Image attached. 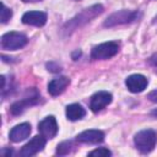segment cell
Masks as SVG:
<instances>
[{
    "label": "cell",
    "instance_id": "cell-23",
    "mask_svg": "<svg viewBox=\"0 0 157 157\" xmlns=\"http://www.w3.org/2000/svg\"><path fill=\"white\" fill-rule=\"evenodd\" d=\"M23 2H37V1H42V0H22Z\"/></svg>",
    "mask_w": 157,
    "mask_h": 157
},
{
    "label": "cell",
    "instance_id": "cell-18",
    "mask_svg": "<svg viewBox=\"0 0 157 157\" xmlns=\"http://www.w3.org/2000/svg\"><path fill=\"white\" fill-rule=\"evenodd\" d=\"M110 155H112V152L105 147L96 148V150H93L88 153V156H98V157H107V156H110Z\"/></svg>",
    "mask_w": 157,
    "mask_h": 157
},
{
    "label": "cell",
    "instance_id": "cell-5",
    "mask_svg": "<svg viewBox=\"0 0 157 157\" xmlns=\"http://www.w3.org/2000/svg\"><path fill=\"white\" fill-rule=\"evenodd\" d=\"M119 52V44L115 42H105L96 45L91 52V58L94 60H105L114 56Z\"/></svg>",
    "mask_w": 157,
    "mask_h": 157
},
{
    "label": "cell",
    "instance_id": "cell-6",
    "mask_svg": "<svg viewBox=\"0 0 157 157\" xmlns=\"http://www.w3.org/2000/svg\"><path fill=\"white\" fill-rule=\"evenodd\" d=\"M47 144V139L43 135H37L32 137L20 151V155L22 157H31L43 150V147Z\"/></svg>",
    "mask_w": 157,
    "mask_h": 157
},
{
    "label": "cell",
    "instance_id": "cell-13",
    "mask_svg": "<svg viewBox=\"0 0 157 157\" xmlns=\"http://www.w3.org/2000/svg\"><path fill=\"white\" fill-rule=\"evenodd\" d=\"M31 124L28 123H22V124H18L16 126H13L9 134V137L12 142H20V141H23L26 140L29 134H31Z\"/></svg>",
    "mask_w": 157,
    "mask_h": 157
},
{
    "label": "cell",
    "instance_id": "cell-16",
    "mask_svg": "<svg viewBox=\"0 0 157 157\" xmlns=\"http://www.w3.org/2000/svg\"><path fill=\"white\" fill-rule=\"evenodd\" d=\"M72 141H64L61 144L58 145V148H56V155L59 156H64V155H67L71 152L72 150Z\"/></svg>",
    "mask_w": 157,
    "mask_h": 157
},
{
    "label": "cell",
    "instance_id": "cell-21",
    "mask_svg": "<svg viewBox=\"0 0 157 157\" xmlns=\"http://www.w3.org/2000/svg\"><path fill=\"white\" fill-rule=\"evenodd\" d=\"M148 63L155 67V70H156V72H157V54H153V55L150 58Z\"/></svg>",
    "mask_w": 157,
    "mask_h": 157
},
{
    "label": "cell",
    "instance_id": "cell-14",
    "mask_svg": "<svg viewBox=\"0 0 157 157\" xmlns=\"http://www.w3.org/2000/svg\"><path fill=\"white\" fill-rule=\"evenodd\" d=\"M69 83H70V78H67L66 76L55 77L48 83V92L52 96H59L65 91Z\"/></svg>",
    "mask_w": 157,
    "mask_h": 157
},
{
    "label": "cell",
    "instance_id": "cell-24",
    "mask_svg": "<svg viewBox=\"0 0 157 157\" xmlns=\"http://www.w3.org/2000/svg\"><path fill=\"white\" fill-rule=\"evenodd\" d=\"M1 153H2V155H5V153H6V151H5V150H2V151H1ZM11 153H12V151H11V150H9V151H7V155L10 156Z\"/></svg>",
    "mask_w": 157,
    "mask_h": 157
},
{
    "label": "cell",
    "instance_id": "cell-11",
    "mask_svg": "<svg viewBox=\"0 0 157 157\" xmlns=\"http://www.w3.org/2000/svg\"><path fill=\"white\" fill-rule=\"evenodd\" d=\"M76 140L83 144H99L104 140V132L96 129L85 130L76 136Z\"/></svg>",
    "mask_w": 157,
    "mask_h": 157
},
{
    "label": "cell",
    "instance_id": "cell-7",
    "mask_svg": "<svg viewBox=\"0 0 157 157\" xmlns=\"http://www.w3.org/2000/svg\"><path fill=\"white\" fill-rule=\"evenodd\" d=\"M110 102H112V94L107 91H99L91 97L90 108L92 112L98 113L102 109H104L108 104H110Z\"/></svg>",
    "mask_w": 157,
    "mask_h": 157
},
{
    "label": "cell",
    "instance_id": "cell-17",
    "mask_svg": "<svg viewBox=\"0 0 157 157\" xmlns=\"http://www.w3.org/2000/svg\"><path fill=\"white\" fill-rule=\"evenodd\" d=\"M11 16H12V11H11V9L6 7V5L2 2V4H1V16H0V18H1V23H6V22L11 18Z\"/></svg>",
    "mask_w": 157,
    "mask_h": 157
},
{
    "label": "cell",
    "instance_id": "cell-10",
    "mask_svg": "<svg viewBox=\"0 0 157 157\" xmlns=\"http://www.w3.org/2000/svg\"><path fill=\"white\" fill-rule=\"evenodd\" d=\"M38 101H39V94L37 93V91H34L33 94H29L28 97H25V98H22V99H20V101L15 102V103L11 105L10 112H11V114H13V115H18V114L23 113L28 107H31V105L38 103Z\"/></svg>",
    "mask_w": 157,
    "mask_h": 157
},
{
    "label": "cell",
    "instance_id": "cell-1",
    "mask_svg": "<svg viewBox=\"0 0 157 157\" xmlns=\"http://www.w3.org/2000/svg\"><path fill=\"white\" fill-rule=\"evenodd\" d=\"M103 12V6L101 4H97V5H92L85 10H82L80 13H77L74 18H71L65 26H64V31L70 33L72 32L74 29H76L77 27H81L83 26L85 23L90 22L92 18H94L96 16L101 15Z\"/></svg>",
    "mask_w": 157,
    "mask_h": 157
},
{
    "label": "cell",
    "instance_id": "cell-19",
    "mask_svg": "<svg viewBox=\"0 0 157 157\" xmlns=\"http://www.w3.org/2000/svg\"><path fill=\"white\" fill-rule=\"evenodd\" d=\"M47 67H48V70L52 71V72H59V71L61 70L60 66L56 65L55 63H48V64H47Z\"/></svg>",
    "mask_w": 157,
    "mask_h": 157
},
{
    "label": "cell",
    "instance_id": "cell-20",
    "mask_svg": "<svg viewBox=\"0 0 157 157\" xmlns=\"http://www.w3.org/2000/svg\"><path fill=\"white\" fill-rule=\"evenodd\" d=\"M147 98H148L150 101H152V102L157 103V90H153V91H151V92L147 94Z\"/></svg>",
    "mask_w": 157,
    "mask_h": 157
},
{
    "label": "cell",
    "instance_id": "cell-22",
    "mask_svg": "<svg viewBox=\"0 0 157 157\" xmlns=\"http://www.w3.org/2000/svg\"><path fill=\"white\" fill-rule=\"evenodd\" d=\"M151 115H152L153 118H156V119H157V109H153V110L151 112Z\"/></svg>",
    "mask_w": 157,
    "mask_h": 157
},
{
    "label": "cell",
    "instance_id": "cell-3",
    "mask_svg": "<svg viewBox=\"0 0 157 157\" xmlns=\"http://www.w3.org/2000/svg\"><path fill=\"white\" fill-rule=\"evenodd\" d=\"M139 16H140L139 11L120 10V11H117V12L112 13L110 16H108L103 25H104V27H114V26H119V25H125V23L134 22L135 20L139 18Z\"/></svg>",
    "mask_w": 157,
    "mask_h": 157
},
{
    "label": "cell",
    "instance_id": "cell-8",
    "mask_svg": "<svg viewBox=\"0 0 157 157\" xmlns=\"http://www.w3.org/2000/svg\"><path fill=\"white\" fill-rule=\"evenodd\" d=\"M38 131L40 135H43L47 140L53 139L58 134V124L53 115L45 117L39 124H38Z\"/></svg>",
    "mask_w": 157,
    "mask_h": 157
},
{
    "label": "cell",
    "instance_id": "cell-2",
    "mask_svg": "<svg viewBox=\"0 0 157 157\" xmlns=\"http://www.w3.org/2000/svg\"><path fill=\"white\" fill-rule=\"evenodd\" d=\"M157 142V134L152 129H146L139 131L134 136V144L135 147L141 152V153H148L151 152Z\"/></svg>",
    "mask_w": 157,
    "mask_h": 157
},
{
    "label": "cell",
    "instance_id": "cell-12",
    "mask_svg": "<svg viewBox=\"0 0 157 157\" xmlns=\"http://www.w3.org/2000/svg\"><path fill=\"white\" fill-rule=\"evenodd\" d=\"M22 22L25 25L42 27L47 22V13L45 12H42V11H28V12L23 13Z\"/></svg>",
    "mask_w": 157,
    "mask_h": 157
},
{
    "label": "cell",
    "instance_id": "cell-4",
    "mask_svg": "<svg viewBox=\"0 0 157 157\" xmlns=\"http://www.w3.org/2000/svg\"><path fill=\"white\" fill-rule=\"evenodd\" d=\"M28 39L23 33L7 32L1 37V48L6 50H17L27 44Z\"/></svg>",
    "mask_w": 157,
    "mask_h": 157
},
{
    "label": "cell",
    "instance_id": "cell-9",
    "mask_svg": "<svg viewBox=\"0 0 157 157\" xmlns=\"http://www.w3.org/2000/svg\"><path fill=\"white\" fill-rule=\"evenodd\" d=\"M125 85H126V87L130 92L139 93V92H142L147 87L148 80L141 74H132V75L126 77Z\"/></svg>",
    "mask_w": 157,
    "mask_h": 157
},
{
    "label": "cell",
    "instance_id": "cell-15",
    "mask_svg": "<svg viewBox=\"0 0 157 157\" xmlns=\"http://www.w3.org/2000/svg\"><path fill=\"white\" fill-rule=\"evenodd\" d=\"M66 118L71 121H75V120H80L82 119L85 115H86V110L85 108L78 104V103H72V104H69L66 107Z\"/></svg>",
    "mask_w": 157,
    "mask_h": 157
}]
</instances>
